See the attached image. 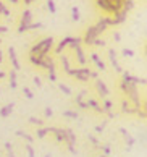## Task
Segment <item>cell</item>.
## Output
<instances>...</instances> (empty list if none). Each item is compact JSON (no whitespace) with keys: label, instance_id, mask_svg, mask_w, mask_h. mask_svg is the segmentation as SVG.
Returning a JSON list of instances; mask_svg holds the SVG:
<instances>
[{"label":"cell","instance_id":"9","mask_svg":"<svg viewBox=\"0 0 147 157\" xmlns=\"http://www.w3.org/2000/svg\"><path fill=\"white\" fill-rule=\"evenodd\" d=\"M32 2V0H24V3H31Z\"/></svg>","mask_w":147,"mask_h":157},{"label":"cell","instance_id":"6","mask_svg":"<svg viewBox=\"0 0 147 157\" xmlns=\"http://www.w3.org/2000/svg\"><path fill=\"white\" fill-rule=\"evenodd\" d=\"M0 13L5 15V16H8V15H10V11L7 10V7H5V5H3L2 2H0Z\"/></svg>","mask_w":147,"mask_h":157},{"label":"cell","instance_id":"4","mask_svg":"<svg viewBox=\"0 0 147 157\" xmlns=\"http://www.w3.org/2000/svg\"><path fill=\"white\" fill-rule=\"evenodd\" d=\"M71 18H73L74 21L79 20V10L76 8V7H73V10H71Z\"/></svg>","mask_w":147,"mask_h":157},{"label":"cell","instance_id":"3","mask_svg":"<svg viewBox=\"0 0 147 157\" xmlns=\"http://www.w3.org/2000/svg\"><path fill=\"white\" fill-rule=\"evenodd\" d=\"M8 54H10V59H11V62H13L15 68H20V63H18V59H16V54H15V49L13 47H10Z\"/></svg>","mask_w":147,"mask_h":157},{"label":"cell","instance_id":"5","mask_svg":"<svg viewBox=\"0 0 147 157\" xmlns=\"http://www.w3.org/2000/svg\"><path fill=\"white\" fill-rule=\"evenodd\" d=\"M47 7H49V10L52 11V13H55V11H57V7H55L54 0H49V2H47Z\"/></svg>","mask_w":147,"mask_h":157},{"label":"cell","instance_id":"8","mask_svg":"<svg viewBox=\"0 0 147 157\" xmlns=\"http://www.w3.org/2000/svg\"><path fill=\"white\" fill-rule=\"evenodd\" d=\"M8 2H11V3H18V0H8Z\"/></svg>","mask_w":147,"mask_h":157},{"label":"cell","instance_id":"7","mask_svg":"<svg viewBox=\"0 0 147 157\" xmlns=\"http://www.w3.org/2000/svg\"><path fill=\"white\" fill-rule=\"evenodd\" d=\"M11 109H13V107H11V105H7V107H5V109L2 110V117H7V113L10 112Z\"/></svg>","mask_w":147,"mask_h":157},{"label":"cell","instance_id":"10","mask_svg":"<svg viewBox=\"0 0 147 157\" xmlns=\"http://www.w3.org/2000/svg\"><path fill=\"white\" fill-rule=\"evenodd\" d=\"M0 62H2V52H0Z\"/></svg>","mask_w":147,"mask_h":157},{"label":"cell","instance_id":"1","mask_svg":"<svg viewBox=\"0 0 147 157\" xmlns=\"http://www.w3.org/2000/svg\"><path fill=\"white\" fill-rule=\"evenodd\" d=\"M52 44H54V39H52V37H47V39L40 40V42H37L36 45H34V47L31 49V54H32V55L37 54V57H45V54L50 50Z\"/></svg>","mask_w":147,"mask_h":157},{"label":"cell","instance_id":"2","mask_svg":"<svg viewBox=\"0 0 147 157\" xmlns=\"http://www.w3.org/2000/svg\"><path fill=\"white\" fill-rule=\"evenodd\" d=\"M97 36H99V34H97V31H96V28L92 26V28H89V29H87V33H86L84 42H86V44H92L94 40L97 39Z\"/></svg>","mask_w":147,"mask_h":157},{"label":"cell","instance_id":"11","mask_svg":"<svg viewBox=\"0 0 147 157\" xmlns=\"http://www.w3.org/2000/svg\"><path fill=\"white\" fill-rule=\"evenodd\" d=\"M2 76H3V73H2V71H0V78H2Z\"/></svg>","mask_w":147,"mask_h":157}]
</instances>
